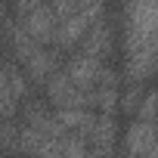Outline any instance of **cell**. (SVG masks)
<instances>
[{"instance_id":"cell-5","label":"cell","mask_w":158,"mask_h":158,"mask_svg":"<svg viewBox=\"0 0 158 158\" xmlns=\"http://www.w3.org/2000/svg\"><path fill=\"white\" fill-rule=\"evenodd\" d=\"M19 22L28 28V34H31L37 44H44V47H53V44H56L59 16H56L53 3H40L37 10H31V13H28V16H22Z\"/></svg>"},{"instance_id":"cell-11","label":"cell","mask_w":158,"mask_h":158,"mask_svg":"<svg viewBox=\"0 0 158 158\" xmlns=\"http://www.w3.org/2000/svg\"><path fill=\"white\" fill-rule=\"evenodd\" d=\"M19 133H22L19 118L3 121V127H0V143H3V149H6V152H19Z\"/></svg>"},{"instance_id":"cell-15","label":"cell","mask_w":158,"mask_h":158,"mask_svg":"<svg viewBox=\"0 0 158 158\" xmlns=\"http://www.w3.org/2000/svg\"><path fill=\"white\" fill-rule=\"evenodd\" d=\"M6 158H25V155H19V152H6Z\"/></svg>"},{"instance_id":"cell-6","label":"cell","mask_w":158,"mask_h":158,"mask_svg":"<svg viewBox=\"0 0 158 158\" xmlns=\"http://www.w3.org/2000/svg\"><path fill=\"white\" fill-rule=\"evenodd\" d=\"M59 62H62V50H56V47H37L34 56H31L22 68H25L28 81H31L34 87H44L50 77L59 71Z\"/></svg>"},{"instance_id":"cell-4","label":"cell","mask_w":158,"mask_h":158,"mask_svg":"<svg viewBox=\"0 0 158 158\" xmlns=\"http://www.w3.org/2000/svg\"><path fill=\"white\" fill-rule=\"evenodd\" d=\"M102 68H106L102 59H96V56H90V53H81V50L71 53L68 62H65V71L71 74V81L81 87V90H96V87H99Z\"/></svg>"},{"instance_id":"cell-13","label":"cell","mask_w":158,"mask_h":158,"mask_svg":"<svg viewBox=\"0 0 158 158\" xmlns=\"http://www.w3.org/2000/svg\"><path fill=\"white\" fill-rule=\"evenodd\" d=\"M133 118H139V121H158V90H149L143 96V102H139V109H136Z\"/></svg>"},{"instance_id":"cell-8","label":"cell","mask_w":158,"mask_h":158,"mask_svg":"<svg viewBox=\"0 0 158 158\" xmlns=\"http://www.w3.org/2000/svg\"><path fill=\"white\" fill-rule=\"evenodd\" d=\"M81 53H90V56H96V59H109L112 56V25L106 22V16L90 28V34L81 40V47H77Z\"/></svg>"},{"instance_id":"cell-9","label":"cell","mask_w":158,"mask_h":158,"mask_svg":"<svg viewBox=\"0 0 158 158\" xmlns=\"http://www.w3.org/2000/svg\"><path fill=\"white\" fill-rule=\"evenodd\" d=\"M112 149H115V118L99 112V121L90 133V152L96 158H112Z\"/></svg>"},{"instance_id":"cell-3","label":"cell","mask_w":158,"mask_h":158,"mask_svg":"<svg viewBox=\"0 0 158 158\" xmlns=\"http://www.w3.org/2000/svg\"><path fill=\"white\" fill-rule=\"evenodd\" d=\"M124 158H158V121H139L124 133Z\"/></svg>"},{"instance_id":"cell-10","label":"cell","mask_w":158,"mask_h":158,"mask_svg":"<svg viewBox=\"0 0 158 158\" xmlns=\"http://www.w3.org/2000/svg\"><path fill=\"white\" fill-rule=\"evenodd\" d=\"M146 93H149V90H146L143 81H127V90H124V96H121V109H124L127 115H136V109H139V102H143Z\"/></svg>"},{"instance_id":"cell-1","label":"cell","mask_w":158,"mask_h":158,"mask_svg":"<svg viewBox=\"0 0 158 158\" xmlns=\"http://www.w3.org/2000/svg\"><path fill=\"white\" fill-rule=\"evenodd\" d=\"M124 77L143 81L158 71V0H124Z\"/></svg>"},{"instance_id":"cell-7","label":"cell","mask_w":158,"mask_h":158,"mask_svg":"<svg viewBox=\"0 0 158 158\" xmlns=\"http://www.w3.org/2000/svg\"><path fill=\"white\" fill-rule=\"evenodd\" d=\"M37 47H44V44H37V40L28 34V28H25L16 16H10V19H6V50H10V56H13L19 65H25V62L34 56Z\"/></svg>"},{"instance_id":"cell-12","label":"cell","mask_w":158,"mask_h":158,"mask_svg":"<svg viewBox=\"0 0 158 158\" xmlns=\"http://www.w3.org/2000/svg\"><path fill=\"white\" fill-rule=\"evenodd\" d=\"M118 106H121L118 84H102V87H99V112H102V115H115Z\"/></svg>"},{"instance_id":"cell-2","label":"cell","mask_w":158,"mask_h":158,"mask_svg":"<svg viewBox=\"0 0 158 158\" xmlns=\"http://www.w3.org/2000/svg\"><path fill=\"white\" fill-rule=\"evenodd\" d=\"M99 19H102V3H99V6H90V10H84V13H77V16H71V19H62L53 47L62 50V53L77 50V47H81V40L90 34V28H93Z\"/></svg>"},{"instance_id":"cell-14","label":"cell","mask_w":158,"mask_h":158,"mask_svg":"<svg viewBox=\"0 0 158 158\" xmlns=\"http://www.w3.org/2000/svg\"><path fill=\"white\" fill-rule=\"evenodd\" d=\"M10 3H13V16L22 19V16H28L31 10H37L40 3H50V0H10Z\"/></svg>"}]
</instances>
